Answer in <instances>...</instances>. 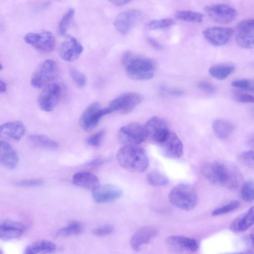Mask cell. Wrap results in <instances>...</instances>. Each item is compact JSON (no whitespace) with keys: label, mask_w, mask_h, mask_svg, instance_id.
<instances>
[{"label":"cell","mask_w":254,"mask_h":254,"mask_svg":"<svg viewBox=\"0 0 254 254\" xmlns=\"http://www.w3.org/2000/svg\"><path fill=\"white\" fill-rule=\"evenodd\" d=\"M83 51L81 43L74 37H67L61 44L59 55L66 62H73L77 60Z\"/></svg>","instance_id":"ac0fdd59"},{"label":"cell","mask_w":254,"mask_h":254,"mask_svg":"<svg viewBox=\"0 0 254 254\" xmlns=\"http://www.w3.org/2000/svg\"><path fill=\"white\" fill-rule=\"evenodd\" d=\"M158 144L163 154L168 158H179L183 154L182 142L174 132L170 131L165 138Z\"/></svg>","instance_id":"e0dca14e"},{"label":"cell","mask_w":254,"mask_h":254,"mask_svg":"<svg viewBox=\"0 0 254 254\" xmlns=\"http://www.w3.org/2000/svg\"><path fill=\"white\" fill-rule=\"evenodd\" d=\"M233 98L237 102L243 103H253V95L241 91H235L233 94Z\"/></svg>","instance_id":"60d3db41"},{"label":"cell","mask_w":254,"mask_h":254,"mask_svg":"<svg viewBox=\"0 0 254 254\" xmlns=\"http://www.w3.org/2000/svg\"><path fill=\"white\" fill-rule=\"evenodd\" d=\"M105 135V130H101L91 135L87 140L88 144L92 147H98L102 143Z\"/></svg>","instance_id":"ab89813d"},{"label":"cell","mask_w":254,"mask_h":254,"mask_svg":"<svg viewBox=\"0 0 254 254\" xmlns=\"http://www.w3.org/2000/svg\"><path fill=\"white\" fill-rule=\"evenodd\" d=\"M74 13V9L70 7L62 17L58 26V32L61 36H64L66 34Z\"/></svg>","instance_id":"1f68e13d"},{"label":"cell","mask_w":254,"mask_h":254,"mask_svg":"<svg viewBox=\"0 0 254 254\" xmlns=\"http://www.w3.org/2000/svg\"><path fill=\"white\" fill-rule=\"evenodd\" d=\"M116 157L122 167L132 173L144 172L149 165L145 151L137 145H124L118 151Z\"/></svg>","instance_id":"3957f363"},{"label":"cell","mask_w":254,"mask_h":254,"mask_svg":"<svg viewBox=\"0 0 254 254\" xmlns=\"http://www.w3.org/2000/svg\"><path fill=\"white\" fill-rule=\"evenodd\" d=\"M24 40L42 53L52 52L56 45L54 35L48 31H43L40 33H28L25 36Z\"/></svg>","instance_id":"9c48e42d"},{"label":"cell","mask_w":254,"mask_h":254,"mask_svg":"<svg viewBox=\"0 0 254 254\" xmlns=\"http://www.w3.org/2000/svg\"><path fill=\"white\" fill-rule=\"evenodd\" d=\"M122 62L127 75L131 79L146 80L154 75L155 64L149 58L127 51L123 55Z\"/></svg>","instance_id":"7a4b0ae2"},{"label":"cell","mask_w":254,"mask_h":254,"mask_svg":"<svg viewBox=\"0 0 254 254\" xmlns=\"http://www.w3.org/2000/svg\"><path fill=\"white\" fill-rule=\"evenodd\" d=\"M92 190L93 198L98 203L114 201L120 198L123 194L120 188L109 184H99Z\"/></svg>","instance_id":"9a60e30c"},{"label":"cell","mask_w":254,"mask_h":254,"mask_svg":"<svg viewBox=\"0 0 254 254\" xmlns=\"http://www.w3.org/2000/svg\"><path fill=\"white\" fill-rule=\"evenodd\" d=\"M157 230L153 227H144L137 230L130 240L131 248L135 251H141L157 234Z\"/></svg>","instance_id":"d6986e66"},{"label":"cell","mask_w":254,"mask_h":254,"mask_svg":"<svg viewBox=\"0 0 254 254\" xmlns=\"http://www.w3.org/2000/svg\"><path fill=\"white\" fill-rule=\"evenodd\" d=\"M110 113L107 107L101 108L98 102H93L87 107L81 115L79 120L80 126L85 131H90L96 127L103 116Z\"/></svg>","instance_id":"52a82bcc"},{"label":"cell","mask_w":254,"mask_h":254,"mask_svg":"<svg viewBox=\"0 0 254 254\" xmlns=\"http://www.w3.org/2000/svg\"><path fill=\"white\" fill-rule=\"evenodd\" d=\"M30 145L36 148L53 150L58 147L57 142L52 138L41 134H32L28 137Z\"/></svg>","instance_id":"4316f807"},{"label":"cell","mask_w":254,"mask_h":254,"mask_svg":"<svg viewBox=\"0 0 254 254\" xmlns=\"http://www.w3.org/2000/svg\"><path fill=\"white\" fill-rule=\"evenodd\" d=\"M26 128L20 121H15L5 123L0 125V137L18 140L24 135Z\"/></svg>","instance_id":"7402d4cb"},{"label":"cell","mask_w":254,"mask_h":254,"mask_svg":"<svg viewBox=\"0 0 254 254\" xmlns=\"http://www.w3.org/2000/svg\"><path fill=\"white\" fill-rule=\"evenodd\" d=\"M198 87L205 92L214 93L216 92V87L211 83L206 81H201L198 83Z\"/></svg>","instance_id":"ee69618b"},{"label":"cell","mask_w":254,"mask_h":254,"mask_svg":"<svg viewBox=\"0 0 254 254\" xmlns=\"http://www.w3.org/2000/svg\"><path fill=\"white\" fill-rule=\"evenodd\" d=\"M2 68V65L0 64V70H1Z\"/></svg>","instance_id":"681fc988"},{"label":"cell","mask_w":254,"mask_h":254,"mask_svg":"<svg viewBox=\"0 0 254 254\" xmlns=\"http://www.w3.org/2000/svg\"><path fill=\"white\" fill-rule=\"evenodd\" d=\"M141 100L142 97L138 93H124L112 100L107 108L110 113L118 112L121 114H126L134 109Z\"/></svg>","instance_id":"ba28073f"},{"label":"cell","mask_w":254,"mask_h":254,"mask_svg":"<svg viewBox=\"0 0 254 254\" xmlns=\"http://www.w3.org/2000/svg\"><path fill=\"white\" fill-rule=\"evenodd\" d=\"M254 183L252 180L246 182L242 188L241 195L244 200L247 202L253 201L254 198Z\"/></svg>","instance_id":"d590c367"},{"label":"cell","mask_w":254,"mask_h":254,"mask_svg":"<svg viewBox=\"0 0 254 254\" xmlns=\"http://www.w3.org/2000/svg\"><path fill=\"white\" fill-rule=\"evenodd\" d=\"M234 33V30L228 27L213 26L205 29L203 35L205 40L215 47L226 44Z\"/></svg>","instance_id":"5bb4252c"},{"label":"cell","mask_w":254,"mask_h":254,"mask_svg":"<svg viewBox=\"0 0 254 254\" xmlns=\"http://www.w3.org/2000/svg\"><path fill=\"white\" fill-rule=\"evenodd\" d=\"M240 206L238 201H232L213 210V216H219L229 213L237 209Z\"/></svg>","instance_id":"e575fe53"},{"label":"cell","mask_w":254,"mask_h":254,"mask_svg":"<svg viewBox=\"0 0 254 254\" xmlns=\"http://www.w3.org/2000/svg\"><path fill=\"white\" fill-rule=\"evenodd\" d=\"M57 248L53 242L41 240L35 241L26 247L24 253L25 254H47L54 252Z\"/></svg>","instance_id":"484cf974"},{"label":"cell","mask_w":254,"mask_h":254,"mask_svg":"<svg viewBox=\"0 0 254 254\" xmlns=\"http://www.w3.org/2000/svg\"><path fill=\"white\" fill-rule=\"evenodd\" d=\"M254 223V207L238 216L230 225V230L236 233L246 231Z\"/></svg>","instance_id":"cb8c5ba5"},{"label":"cell","mask_w":254,"mask_h":254,"mask_svg":"<svg viewBox=\"0 0 254 254\" xmlns=\"http://www.w3.org/2000/svg\"><path fill=\"white\" fill-rule=\"evenodd\" d=\"M175 17L177 19L186 22L200 23L203 21L204 16L196 11L181 10L175 12Z\"/></svg>","instance_id":"f546056e"},{"label":"cell","mask_w":254,"mask_h":254,"mask_svg":"<svg viewBox=\"0 0 254 254\" xmlns=\"http://www.w3.org/2000/svg\"><path fill=\"white\" fill-rule=\"evenodd\" d=\"M142 12L137 9H131L120 13L116 17L114 26L120 34H128L142 18Z\"/></svg>","instance_id":"8fae6325"},{"label":"cell","mask_w":254,"mask_h":254,"mask_svg":"<svg viewBox=\"0 0 254 254\" xmlns=\"http://www.w3.org/2000/svg\"><path fill=\"white\" fill-rule=\"evenodd\" d=\"M118 136L124 145H137L143 142L148 135L145 126L139 123H132L122 127L118 131Z\"/></svg>","instance_id":"8992f818"},{"label":"cell","mask_w":254,"mask_h":254,"mask_svg":"<svg viewBox=\"0 0 254 254\" xmlns=\"http://www.w3.org/2000/svg\"><path fill=\"white\" fill-rule=\"evenodd\" d=\"M167 244L175 252H194L198 247L197 242L193 239L181 236H171L168 238Z\"/></svg>","instance_id":"ffe728a7"},{"label":"cell","mask_w":254,"mask_h":254,"mask_svg":"<svg viewBox=\"0 0 254 254\" xmlns=\"http://www.w3.org/2000/svg\"><path fill=\"white\" fill-rule=\"evenodd\" d=\"M111 3L116 6L126 4L133 0H108Z\"/></svg>","instance_id":"bcb514c9"},{"label":"cell","mask_w":254,"mask_h":254,"mask_svg":"<svg viewBox=\"0 0 254 254\" xmlns=\"http://www.w3.org/2000/svg\"><path fill=\"white\" fill-rule=\"evenodd\" d=\"M254 20L253 18L240 21L236 26V41L244 49L254 47Z\"/></svg>","instance_id":"4fadbf2b"},{"label":"cell","mask_w":254,"mask_h":254,"mask_svg":"<svg viewBox=\"0 0 254 254\" xmlns=\"http://www.w3.org/2000/svg\"><path fill=\"white\" fill-rule=\"evenodd\" d=\"M19 162L18 154L7 142L0 140V164L9 169L15 168Z\"/></svg>","instance_id":"603a6c76"},{"label":"cell","mask_w":254,"mask_h":254,"mask_svg":"<svg viewBox=\"0 0 254 254\" xmlns=\"http://www.w3.org/2000/svg\"><path fill=\"white\" fill-rule=\"evenodd\" d=\"M114 227L110 224L105 225L94 229L92 233L98 237H102L108 235L113 232Z\"/></svg>","instance_id":"b9f144b4"},{"label":"cell","mask_w":254,"mask_h":254,"mask_svg":"<svg viewBox=\"0 0 254 254\" xmlns=\"http://www.w3.org/2000/svg\"><path fill=\"white\" fill-rule=\"evenodd\" d=\"M26 227L22 223L11 220L0 222V240L7 241L20 237Z\"/></svg>","instance_id":"44dd1931"},{"label":"cell","mask_w":254,"mask_h":254,"mask_svg":"<svg viewBox=\"0 0 254 254\" xmlns=\"http://www.w3.org/2000/svg\"><path fill=\"white\" fill-rule=\"evenodd\" d=\"M82 226L77 221L72 220L58 232V235L62 237L77 236L82 232Z\"/></svg>","instance_id":"4dcf8cb0"},{"label":"cell","mask_w":254,"mask_h":254,"mask_svg":"<svg viewBox=\"0 0 254 254\" xmlns=\"http://www.w3.org/2000/svg\"><path fill=\"white\" fill-rule=\"evenodd\" d=\"M147 40L149 44L154 48L156 49H160L162 48L161 44L154 38L149 37L148 38Z\"/></svg>","instance_id":"f6af8a7d"},{"label":"cell","mask_w":254,"mask_h":254,"mask_svg":"<svg viewBox=\"0 0 254 254\" xmlns=\"http://www.w3.org/2000/svg\"><path fill=\"white\" fill-rule=\"evenodd\" d=\"M72 182L76 186L88 190H93L99 185L98 177L89 172H79L72 177Z\"/></svg>","instance_id":"d4e9b609"},{"label":"cell","mask_w":254,"mask_h":254,"mask_svg":"<svg viewBox=\"0 0 254 254\" xmlns=\"http://www.w3.org/2000/svg\"><path fill=\"white\" fill-rule=\"evenodd\" d=\"M58 66L52 60L42 63L35 70L31 78V84L36 88H42L51 83L58 74Z\"/></svg>","instance_id":"5b68a950"},{"label":"cell","mask_w":254,"mask_h":254,"mask_svg":"<svg viewBox=\"0 0 254 254\" xmlns=\"http://www.w3.org/2000/svg\"><path fill=\"white\" fill-rule=\"evenodd\" d=\"M70 75L75 84L79 87H84L86 83L85 75L79 70L72 68L70 70Z\"/></svg>","instance_id":"f35d334b"},{"label":"cell","mask_w":254,"mask_h":254,"mask_svg":"<svg viewBox=\"0 0 254 254\" xmlns=\"http://www.w3.org/2000/svg\"><path fill=\"white\" fill-rule=\"evenodd\" d=\"M232 85L243 91L253 92L254 83L251 80L248 79H241L233 81Z\"/></svg>","instance_id":"8d00e7d4"},{"label":"cell","mask_w":254,"mask_h":254,"mask_svg":"<svg viewBox=\"0 0 254 254\" xmlns=\"http://www.w3.org/2000/svg\"><path fill=\"white\" fill-rule=\"evenodd\" d=\"M7 86L6 83L0 79V92H5L6 91Z\"/></svg>","instance_id":"c3c4849f"},{"label":"cell","mask_w":254,"mask_h":254,"mask_svg":"<svg viewBox=\"0 0 254 254\" xmlns=\"http://www.w3.org/2000/svg\"><path fill=\"white\" fill-rule=\"evenodd\" d=\"M3 254V252L2 250L0 249V254Z\"/></svg>","instance_id":"f907efd6"},{"label":"cell","mask_w":254,"mask_h":254,"mask_svg":"<svg viewBox=\"0 0 254 254\" xmlns=\"http://www.w3.org/2000/svg\"><path fill=\"white\" fill-rule=\"evenodd\" d=\"M61 93V87L57 83H51L44 87L38 99L40 108L46 112L53 110L60 99Z\"/></svg>","instance_id":"7c38bea8"},{"label":"cell","mask_w":254,"mask_h":254,"mask_svg":"<svg viewBox=\"0 0 254 254\" xmlns=\"http://www.w3.org/2000/svg\"><path fill=\"white\" fill-rule=\"evenodd\" d=\"M169 199L174 206L186 211L193 209L197 202V194L193 188L185 183L175 186L170 191Z\"/></svg>","instance_id":"277c9868"},{"label":"cell","mask_w":254,"mask_h":254,"mask_svg":"<svg viewBox=\"0 0 254 254\" xmlns=\"http://www.w3.org/2000/svg\"><path fill=\"white\" fill-rule=\"evenodd\" d=\"M43 183V182L42 180L31 179L19 181L16 183V185L23 187H31L41 186Z\"/></svg>","instance_id":"7bdbcfd3"},{"label":"cell","mask_w":254,"mask_h":254,"mask_svg":"<svg viewBox=\"0 0 254 254\" xmlns=\"http://www.w3.org/2000/svg\"><path fill=\"white\" fill-rule=\"evenodd\" d=\"M175 21L171 18H162L150 21L147 24V27L151 30H159L170 27L173 25Z\"/></svg>","instance_id":"836d02e7"},{"label":"cell","mask_w":254,"mask_h":254,"mask_svg":"<svg viewBox=\"0 0 254 254\" xmlns=\"http://www.w3.org/2000/svg\"><path fill=\"white\" fill-rule=\"evenodd\" d=\"M145 127L148 135L158 144L161 143L170 131L166 122L158 117L150 118Z\"/></svg>","instance_id":"2e32d148"},{"label":"cell","mask_w":254,"mask_h":254,"mask_svg":"<svg viewBox=\"0 0 254 254\" xmlns=\"http://www.w3.org/2000/svg\"><path fill=\"white\" fill-rule=\"evenodd\" d=\"M147 179L148 183L153 186H163L169 182L168 179L165 175L156 170L150 172L147 175Z\"/></svg>","instance_id":"d6a6232c"},{"label":"cell","mask_w":254,"mask_h":254,"mask_svg":"<svg viewBox=\"0 0 254 254\" xmlns=\"http://www.w3.org/2000/svg\"><path fill=\"white\" fill-rule=\"evenodd\" d=\"M238 161L242 165L249 167H254V152L249 150L242 152L238 155Z\"/></svg>","instance_id":"74e56055"},{"label":"cell","mask_w":254,"mask_h":254,"mask_svg":"<svg viewBox=\"0 0 254 254\" xmlns=\"http://www.w3.org/2000/svg\"><path fill=\"white\" fill-rule=\"evenodd\" d=\"M204 9L210 19L221 24L232 22L237 15V12L234 7L225 4L208 5L206 6Z\"/></svg>","instance_id":"30bf717a"},{"label":"cell","mask_w":254,"mask_h":254,"mask_svg":"<svg viewBox=\"0 0 254 254\" xmlns=\"http://www.w3.org/2000/svg\"><path fill=\"white\" fill-rule=\"evenodd\" d=\"M203 177L210 183L229 189L236 188L240 183L241 175L234 165L221 161H210L201 168Z\"/></svg>","instance_id":"6da1fadb"},{"label":"cell","mask_w":254,"mask_h":254,"mask_svg":"<svg viewBox=\"0 0 254 254\" xmlns=\"http://www.w3.org/2000/svg\"><path fill=\"white\" fill-rule=\"evenodd\" d=\"M212 127L214 134L221 139L229 137L234 129L233 124L222 119H216L213 121Z\"/></svg>","instance_id":"83f0119b"},{"label":"cell","mask_w":254,"mask_h":254,"mask_svg":"<svg viewBox=\"0 0 254 254\" xmlns=\"http://www.w3.org/2000/svg\"><path fill=\"white\" fill-rule=\"evenodd\" d=\"M235 70V66L231 64H221L211 66L209 69L210 74L218 80H223L229 76Z\"/></svg>","instance_id":"f1b7e54d"},{"label":"cell","mask_w":254,"mask_h":254,"mask_svg":"<svg viewBox=\"0 0 254 254\" xmlns=\"http://www.w3.org/2000/svg\"><path fill=\"white\" fill-rule=\"evenodd\" d=\"M106 161L103 159H95L87 163L88 166H96L104 163Z\"/></svg>","instance_id":"7dc6e473"}]
</instances>
